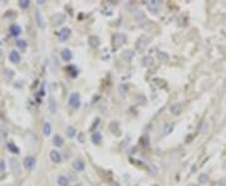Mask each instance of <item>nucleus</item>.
Returning <instances> with one entry per match:
<instances>
[{"label":"nucleus","mask_w":226,"mask_h":186,"mask_svg":"<svg viewBox=\"0 0 226 186\" xmlns=\"http://www.w3.org/2000/svg\"><path fill=\"white\" fill-rule=\"evenodd\" d=\"M9 163H10V168H12V173L15 178H19L20 175H22V167H20V163L17 158H10L9 160Z\"/></svg>","instance_id":"1"},{"label":"nucleus","mask_w":226,"mask_h":186,"mask_svg":"<svg viewBox=\"0 0 226 186\" xmlns=\"http://www.w3.org/2000/svg\"><path fill=\"white\" fill-rule=\"evenodd\" d=\"M68 105L70 108L73 110H77L79 106H80V97H79V93L74 92L69 96V100H68Z\"/></svg>","instance_id":"2"},{"label":"nucleus","mask_w":226,"mask_h":186,"mask_svg":"<svg viewBox=\"0 0 226 186\" xmlns=\"http://www.w3.org/2000/svg\"><path fill=\"white\" fill-rule=\"evenodd\" d=\"M34 20H35L37 25H38L40 29H44V28L47 27V24H45V20H44V18H43L42 13H40L38 9L34 12Z\"/></svg>","instance_id":"3"},{"label":"nucleus","mask_w":226,"mask_h":186,"mask_svg":"<svg viewBox=\"0 0 226 186\" xmlns=\"http://www.w3.org/2000/svg\"><path fill=\"white\" fill-rule=\"evenodd\" d=\"M35 163H37V161H35V158H34L33 156H27V157L23 160V166H24L28 171H32V170L35 167Z\"/></svg>","instance_id":"4"},{"label":"nucleus","mask_w":226,"mask_h":186,"mask_svg":"<svg viewBox=\"0 0 226 186\" xmlns=\"http://www.w3.org/2000/svg\"><path fill=\"white\" fill-rule=\"evenodd\" d=\"M65 19H67V17L64 14H62V13H57V14H54L52 17L53 25H60V24H63L65 22Z\"/></svg>","instance_id":"5"},{"label":"nucleus","mask_w":226,"mask_h":186,"mask_svg":"<svg viewBox=\"0 0 226 186\" xmlns=\"http://www.w3.org/2000/svg\"><path fill=\"white\" fill-rule=\"evenodd\" d=\"M147 44H148L147 37H141V38L138 39V42L136 43V48H137V50H143V49L147 47Z\"/></svg>","instance_id":"6"},{"label":"nucleus","mask_w":226,"mask_h":186,"mask_svg":"<svg viewBox=\"0 0 226 186\" xmlns=\"http://www.w3.org/2000/svg\"><path fill=\"white\" fill-rule=\"evenodd\" d=\"M49 157H50V160H52L54 163H59V162L62 161V155H60L59 151H57V150H52L50 153H49Z\"/></svg>","instance_id":"7"},{"label":"nucleus","mask_w":226,"mask_h":186,"mask_svg":"<svg viewBox=\"0 0 226 186\" xmlns=\"http://www.w3.org/2000/svg\"><path fill=\"white\" fill-rule=\"evenodd\" d=\"M70 37V29L69 28H63L59 33H58V38H59V40H67L68 38Z\"/></svg>","instance_id":"8"},{"label":"nucleus","mask_w":226,"mask_h":186,"mask_svg":"<svg viewBox=\"0 0 226 186\" xmlns=\"http://www.w3.org/2000/svg\"><path fill=\"white\" fill-rule=\"evenodd\" d=\"M170 111H171L172 115L178 116V115H181V112H182V105H181V103H173V105L171 106Z\"/></svg>","instance_id":"9"},{"label":"nucleus","mask_w":226,"mask_h":186,"mask_svg":"<svg viewBox=\"0 0 226 186\" xmlns=\"http://www.w3.org/2000/svg\"><path fill=\"white\" fill-rule=\"evenodd\" d=\"M132 13L135 14V17H136V19L140 22V23H145L143 20H146L145 19V15H143V12H141L140 9H137V8H133L132 9Z\"/></svg>","instance_id":"10"},{"label":"nucleus","mask_w":226,"mask_h":186,"mask_svg":"<svg viewBox=\"0 0 226 186\" xmlns=\"http://www.w3.org/2000/svg\"><path fill=\"white\" fill-rule=\"evenodd\" d=\"M9 59H10V62H13V63H19V62H20V54H19V52L12 50L10 54H9Z\"/></svg>","instance_id":"11"},{"label":"nucleus","mask_w":226,"mask_h":186,"mask_svg":"<svg viewBox=\"0 0 226 186\" xmlns=\"http://www.w3.org/2000/svg\"><path fill=\"white\" fill-rule=\"evenodd\" d=\"M43 133H44V136H50V133H52V125H50L49 121H45L43 123Z\"/></svg>","instance_id":"12"},{"label":"nucleus","mask_w":226,"mask_h":186,"mask_svg":"<svg viewBox=\"0 0 226 186\" xmlns=\"http://www.w3.org/2000/svg\"><path fill=\"white\" fill-rule=\"evenodd\" d=\"M72 57H73V54H72V52L69 49H63L62 50V59L64 62H69L72 59Z\"/></svg>","instance_id":"13"},{"label":"nucleus","mask_w":226,"mask_h":186,"mask_svg":"<svg viewBox=\"0 0 226 186\" xmlns=\"http://www.w3.org/2000/svg\"><path fill=\"white\" fill-rule=\"evenodd\" d=\"M20 33H22V28H20L19 25L13 24V25L10 27V34H12L13 37H18Z\"/></svg>","instance_id":"14"},{"label":"nucleus","mask_w":226,"mask_h":186,"mask_svg":"<svg viewBox=\"0 0 226 186\" xmlns=\"http://www.w3.org/2000/svg\"><path fill=\"white\" fill-rule=\"evenodd\" d=\"M126 37L123 34H116L115 35V47H120L122 43H125Z\"/></svg>","instance_id":"15"},{"label":"nucleus","mask_w":226,"mask_h":186,"mask_svg":"<svg viewBox=\"0 0 226 186\" xmlns=\"http://www.w3.org/2000/svg\"><path fill=\"white\" fill-rule=\"evenodd\" d=\"M73 168L77 170V171H82L84 168V162L82 160H75L73 162Z\"/></svg>","instance_id":"16"},{"label":"nucleus","mask_w":226,"mask_h":186,"mask_svg":"<svg viewBox=\"0 0 226 186\" xmlns=\"http://www.w3.org/2000/svg\"><path fill=\"white\" fill-rule=\"evenodd\" d=\"M57 182H58V185H59V186H68V185H69V181H68V178H67L65 176H63V175L58 176V178H57Z\"/></svg>","instance_id":"17"},{"label":"nucleus","mask_w":226,"mask_h":186,"mask_svg":"<svg viewBox=\"0 0 226 186\" xmlns=\"http://www.w3.org/2000/svg\"><path fill=\"white\" fill-rule=\"evenodd\" d=\"M90 138H92V142H94V143H97V145L102 142V135H100L99 132H93Z\"/></svg>","instance_id":"18"},{"label":"nucleus","mask_w":226,"mask_h":186,"mask_svg":"<svg viewBox=\"0 0 226 186\" xmlns=\"http://www.w3.org/2000/svg\"><path fill=\"white\" fill-rule=\"evenodd\" d=\"M53 143H54L57 147H62L63 143H64V141H63V138H62L59 135H55V136L53 137Z\"/></svg>","instance_id":"19"},{"label":"nucleus","mask_w":226,"mask_h":186,"mask_svg":"<svg viewBox=\"0 0 226 186\" xmlns=\"http://www.w3.org/2000/svg\"><path fill=\"white\" fill-rule=\"evenodd\" d=\"M122 55H123V59H125V60L131 62V59L133 58V52H132V50H125Z\"/></svg>","instance_id":"20"},{"label":"nucleus","mask_w":226,"mask_h":186,"mask_svg":"<svg viewBox=\"0 0 226 186\" xmlns=\"http://www.w3.org/2000/svg\"><path fill=\"white\" fill-rule=\"evenodd\" d=\"M75 133H77V132H75V128H74L73 126H68V127H67V136H68V137L73 138V137L75 136Z\"/></svg>","instance_id":"21"},{"label":"nucleus","mask_w":226,"mask_h":186,"mask_svg":"<svg viewBox=\"0 0 226 186\" xmlns=\"http://www.w3.org/2000/svg\"><path fill=\"white\" fill-rule=\"evenodd\" d=\"M89 44H90L92 47L97 48V47L99 45V39H98L97 37H90V38H89Z\"/></svg>","instance_id":"22"},{"label":"nucleus","mask_w":226,"mask_h":186,"mask_svg":"<svg viewBox=\"0 0 226 186\" xmlns=\"http://www.w3.org/2000/svg\"><path fill=\"white\" fill-rule=\"evenodd\" d=\"M17 45H18V48H19V49L25 50V49H27V47H28V43H27L25 40L19 39V40H17Z\"/></svg>","instance_id":"23"},{"label":"nucleus","mask_w":226,"mask_h":186,"mask_svg":"<svg viewBox=\"0 0 226 186\" xmlns=\"http://www.w3.org/2000/svg\"><path fill=\"white\" fill-rule=\"evenodd\" d=\"M49 111H50L52 113H55V112H57V103H55V101H54L53 98L49 101Z\"/></svg>","instance_id":"24"},{"label":"nucleus","mask_w":226,"mask_h":186,"mask_svg":"<svg viewBox=\"0 0 226 186\" xmlns=\"http://www.w3.org/2000/svg\"><path fill=\"white\" fill-rule=\"evenodd\" d=\"M4 77H5V79H7V80H10V79L14 77V72H13V70H10V69H5V72H4Z\"/></svg>","instance_id":"25"},{"label":"nucleus","mask_w":226,"mask_h":186,"mask_svg":"<svg viewBox=\"0 0 226 186\" xmlns=\"http://www.w3.org/2000/svg\"><path fill=\"white\" fill-rule=\"evenodd\" d=\"M157 58L160 60H168V55L166 53H162V52H157Z\"/></svg>","instance_id":"26"},{"label":"nucleus","mask_w":226,"mask_h":186,"mask_svg":"<svg viewBox=\"0 0 226 186\" xmlns=\"http://www.w3.org/2000/svg\"><path fill=\"white\" fill-rule=\"evenodd\" d=\"M19 5H20V8L27 9V8L30 5V2H29V0H20V2H19Z\"/></svg>","instance_id":"27"},{"label":"nucleus","mask_w":226,"mask_h":186,"mask_svg":"<svg viewBox=\"0 0 226 186\" xmlns=\"http://www.w3.org/2000/svg\"><path fill=\"white\" fill-rule=\"evenodd\" d=\"M8 147H9V150H10V151H14V153H19V148H18L14 143L9 142V143H8Z\"/></svg>","instance_id":"28"},{"label":"nucleus","mask_w":226,"mask_h":186,"mask_svg":"<svg viewBox=\"0 0 226 186\" xmlns=\"http://www.w3.org/2000/svg\"><path fill=\"white\" fill-rule=\"evenodd\" d=\"M152 62H153V60H152V58H151V57H146V58L143 59V65L148 67V65H150Z\"/></svg>","instance_id":"29"},{"label":"nucleus","mask_w":226,"mask_h":186,"mask_svg":"<svg viewBox=\"0 0 226 186\" xmlns=\"http://www.w3.org/2000/svg\"><path fill=\"white\" fill-rule=\"evenodd\" d=\"M198 180H200V182H207L208 181V176L207 175H201Z\"/></svg>","instance_id":"30"},{"label":"nucleus","mask_w":226,"mask_h":186,"mask_svg":"<svg viewBox=\"0 0 226 186\" xmlns=\"http://www.w3.org/2000/svg\"><path fill=\"white\" fill-rule=\"evenodd\" d=\"M5 167H7L5 162H4L3 160H0V171H4V170H5Z\"/></svg>","instance_id":"31"},{"label":"nucleus","mask_w":226,"mask_h":186,"mask_svg":"<svg viewBox=\"0 0 226 186\" xmlns=\"http://www.w3.org/2000/svg\"><path fill=\"white\" fill-rule=\"evenodd\" d=\"M38 4L42 5V4H44V2H42V0H38Z\"/></svg>","instance_id":"32"},{"label":"nucleus","mask_w":226,"mask_h":186,"mask_svg":"<svg viewBox=\"0 0 226 186\" xmlns=\"http://www.w3.org/2000/svg\"><path fill=\"white\" fill-rule=\"evenodd\" d=\"M187 186H198V185H193V183H190V185H187Z\"/></svg>","instance_id":"33"},{"label":"nucleus","mask_w":226,"mask_h":186,"mask_svg":"<svg viewBox=\"0 0 226 186\" xmlns=\"http://www.w3.org/2000/svg\"><path fill=\"white\" fill-rule=\"evenodd\" d=\"M75 186H79V185H75Z\"/></svg>","instance_id":"34"}]
</instances>
